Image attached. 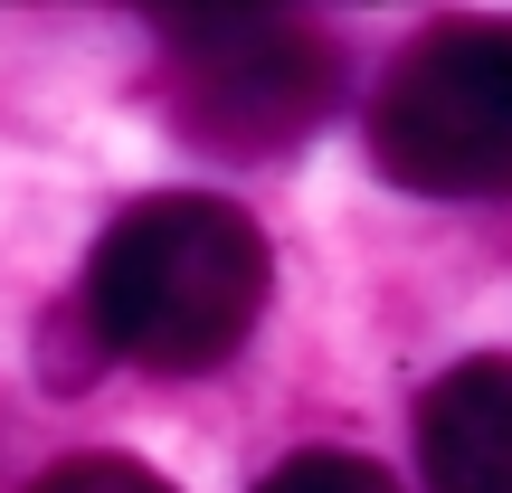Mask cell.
I'll use <instances>...</instances> for the list:
<instances>
[{"mask_svg":"<svg viewBox=\"0 0 512 493\" xmlns=\"http://www.w3.org/2000/svg\"><path fill=\"white\" fill-rule=\"evenodd\" d=\"M275 256L247 209L162 190L133 200L86 256V323L143 370H219L266 313Z\"/></svg>","mask_w":512,"mask_h":493,"instance_id":"obj_1","label":"cell"},{"mask_svg":"<svg viewBox=\"0 0 512 493\" xmlns=\"http://www.w3.org/2000/svg\"><path fill=\"white\" fill-rule=\"evenodd\" d=\"M370 162L418 200H512V19L408 38L370 95Z\"/></svg>","mask_w":512,"mask_h":493,"instance_id":"obj_2","label":"cell"},{"mask_svg":"<svg viewBox=\"0 0 512 493\" xmlns=\"http://www.w3.org/2000/svg\"><path fill=\"white\" fill-rule=\"evenodd\" d=\"M162 29L181 38L171 48V67H181V124L209 152H238V162L285 152L342 95V57L294 10H190V19H162Z\"/></svg>","mask_w":512,"mask_h":493,"instance_id":"obj_3","label":"cell"},{"mask_svg":"<svg viewBox=\"0 0 512 493\" xmlns=\"http://www.w3.org/2000/svg\"><path fill=\"white\" fill-rule=\"evenodd\" d=\"M418 475L427 493H512V361H456L418 399Z\"/></svg>","mask_w":512,"mask_h":493,"instance_id":"obj_4","label":"cell"},{"mask_svg":"<svg viewBox=\"0 0 512 493\" xmlns=\"http://www.w3.org/2000/svg\"><path fill=\"white\" fill-rule=\"evenodd\" d=\"M256 493H399V475L351 456V446H304V456H285Z\"/></svg>","mask_w":512,"mask_h":493,"instance_id":"obj_5","label":"cell"},{"mask_svg":"<svg viewBox=\"0 0 512 493\" xmlns=\"http://www.w3.org/2000/svg\"><path fill=\"white\" fill-rule=\"evenodd\" d=\"M29 493H171L152 465H133V456H67V465H48Z\"/></svg>","mask_w":512,"mask_h":493,"instance_id":"obj_6","label":"cell"}]
</instances>
